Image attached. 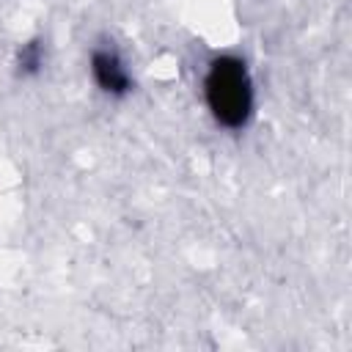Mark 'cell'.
I'll return each mask as SVG.
<instances>
[{"label": "cell", "mask_w": 352, "mask_h": 352, "mask_svg": "<svg viewBox=\"0 0 352 352\" xmlns=\"http://www.w3.org/2000/svg\"><path fill=\"white\" fill-rule=\"evenodd\" d=\"M91 77L99 91L113 99H121L132 91V74L126 69V60L113 44H96L91 50Z\"/></svg>", "instance_id": "2"}, {"label": "cell", "mask_w": 352, "mask_h": 352, "mask_svg": "<svg viewBox=\"0 0 352 352\" xmlns=\"http://www.w3.org/2000/svg\"><path fill=\"white\" fill-rule=\"evenodd\" d=\"M14 66H16V74H19V77H36V74L41 72V66H44V44H41L38 38L25 41V44L16 50Z\"/></svg>", "instance_id": "3"}, {"label": "cell", "mask_w": 352, "mask_h": 352, "mask_svg": "<svg viewBox=\"0 0 352 352\" xmlns=\"http://www.w3.org/2000/svg\"><path fill=\"white\" fill-rule=\"evenodd\" d=\"M204 99L212 113V118L236 132L245 129L253 118L256 107V91L253 77L242 58L236 55H217L212 58L206 74H204Z\"/></svg>", "instance_id": "1"}]
</instances>
